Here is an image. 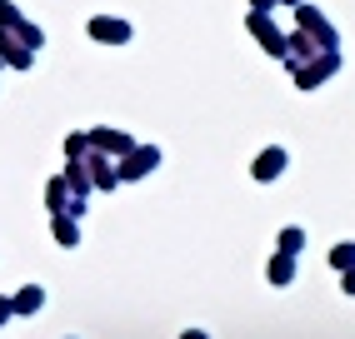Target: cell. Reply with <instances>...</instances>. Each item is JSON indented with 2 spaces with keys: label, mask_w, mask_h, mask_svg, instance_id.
<instances>
[{
  "label": "cell",
  "mask_w": 355,
  "mask_h": 339,
  "mask_svg": "<svg viewBox=\"0 0 355 339\" xmlns=\"http://www.w3.org/2000/svg\"><path fill=\"white\" fill-rule=\"evenodd\" d=\"M305 250V235L291 225V230H280V255H300Z\"/></svg>",
  "instance_id": "30bf717a"
},
{
  "label": "cell",
  "mask_w": 355,
  "mask_h": 339,
  "mask_svg": "<svg viewBox=\"0 0 355 339\" xmlns=\"http://www.w3.org/2000/svg\"><path fill=\"white\" fill-rule=\"evenodd\" d=\"M291 259H295V255H275V259H270V280H275V284H286V280L295 275V264H291Z\"/></svg>",
  "instance_id": "9c48e42d"
},
{
  "label": "cell",
  "mask_w": 355,
  "mask_h": 339,
  "mask_svg": "<svg viewBox=\"0 0 355 339\" xmlns=\"http://www.w3.org/2000/svg\"><path fill=\"white\" fill-rule=\"evenodd\" d=\"M330 264H336V270H350V264H355V245H336V250H330Z\"/></svg>",
  "instance_id": "7c38bea8"
},
{
  "label": "cell",
  "mask_w": 355,
  "mask_h": 339,
  "mask_svg": "<svg viewBox=\"0 0 355 339\" xmlns=\"http://www.w3.org/2000/svg\"><path fill=\"white\" fill-rule=\"evenodd\" d=\"M300 26H305V30H315L325 51H330V45H336V30H330V26H325V20H320V15H315L311 6H300Z\"/></svg>",
  "instance_id": "5b68a950"
},
{
  "label": "cell",
  "mask_w": 355,
  "mask_h": 339,
  "mask_svg": "<svg viewBox=\"0 0 355 339\" xmlns=\"http://www.w3.org/2000/svg\"><path fill=\"white\" fill-rule=\"evenodd\" d=\"M180 339H205V334H200V329H196V334H180Z\"/></svg>",
  "instance_id": "9a60e30c"
},
{
  "label": "cell",
  "mask_w": 355,
  "mask_h": 339,
  "mask_svg": "<svg viewBox=\"0 0 355 339\" xmlns=\"http://www.w3.org/2000/svg\"><path fill=\"white\" fill-rule=\"evenodd\" d=\"M280 170H286V150H280V145H270V150L255 155V170H250V175H255V180H275Z\"/></svg>",
  "instance_id": "6da1fadb"
},
{
  "label": "cell",
  "mask_w": 355,
  "mask_h": 339,
  "mask_svg": "<svg viewBox=\"0 0 355 339\" xmlns=\"http://www.w3.org/2000/svg\"><path fill=\"white\" fill-rule=\"evenodd\" d=\"M40 300H45L40 289H35V284H26V289H20V295L10 300V309H15V314H31V309H40Z\"/></svg>",
  "instance_id": "ba28073f"
},
{
  "label": "cell",
  "mask_w": 355,
  "mask_h": 339,
  "mask_svg": "<svg viewBox=\"0 0 355 339\" xmlns=\"http://www.w3.org/2000/svg\"><path fill=\"white\" fill-rule=\"evenodd\" d=\"M250 30H255L260 40H266V51H270V55H286V40H280V35H275V30H270V26H266V20H260V15L250 20Z\"/></svg>",
  "instance_id": "8992f818"
},
{
  "label": "cell",
  "mask_w": 355,
  "mask_h": 339,
  "mask_svg": "<svg viewBox=\"0 0 355 339\" xmlns=\"http://www.w3.org/2000/svg\"><path fill=\"white\" fill-rule=\"evenodd\" d=\"M45 200H51V210H55V214H65V210H70V180H51Z\"/></svg>",
  "instance_id": "52a82bcc"
},
{
  "label": "cell",
  "mask_w": 355,
  "mask_h": 339,
  "mask_svg": "<svg viewBox=\"0 0 355 339\" xmlns=\"http://www.w3.org/2000/svg\"><path fill=\"white\" fill-rule=\"evenodd\" d=\"M6 314H10V300H0V320H6Z\"/></svg>",
  "instance_id": "5bb4252c"
},
{
  "label": "cell",
  "mask_w": 355,
  "mask_h": 339,
  "mask_svg": "<svg viewBox=\"0 0 355 339\" xmlns=\"http://www.w3.org/2000/svg\"><path fill=\"white\" fill-rule=\"evenodd\" d=\"M55 239H60V245L70 250V245H76V239H80V230H76V225H70V220H65V214H55Z\"/></svg>",
  "instance_id": "8fae6325"
},
{
  "label": "cell",
  "mask_w": 355,
  "mask_h": 339,
  "mask_svg": "<svg viewBox=\"0 0 355 339\" xmlns=\"http://www.w3.org/2000/svg\"><path fill=\"white\" fill-rule=\"evenodd\" d=\"M90 35H96V40H130V26H125V20H90Z\"/></svg>",
  "instance_id": "277c9868"
},
{
  "label": "cell",
  "mask_w": 355,
  "mask_h": 339,
  "mask_svg": "<svg viewBox=\"0 0 355 339\" xmlns=\"http://www.w3.org/2000/svg\"><path fill=\"white\" fill-rule=\"evenodd\" d=\"M345 295H355V270H345Z\"/></svg>",
  "instance_id": "4fadbf2b"
},
{
  "label": "cell",
  "mask_w": 355,
  "mask_h": 339,
  "mask_svg": "<svg viewBox=\"0 0 355 339\" xmlns=\"http://www.w3.org/2000/svg\"><path fill=\"white\" fill-rule=\"evenodd\" d=\"M330 70H336V51H325V60H315V65H295V80H300V90H311L315 80H325Z\"/></svg>",
  "instance_id": "7a4b0ae2"
},
{
  "label": "cell",
  "mask_w": 355,
  "mask_h": 339,
  "mask_svg": "<svg viewBox=\"0 0 355 339\" xmlns=\"http://www.w3.org/2000/svg\"><path fill=\"white\" fill-rule=\"evenodd\" d=\"M155 150H125V170H121V175L125 180H135V175H146V170H155Z\"/></svg>",
  "instance_id": "3957f363"
}]
</instances>
